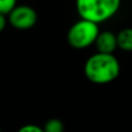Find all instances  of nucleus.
<instances>
[{"instance_id": "obj_1", "label": "nucleus", "mask_w": 132, "mask_h": 132, "mask_svg": "<svg viewBox=\"0 0 132 132\" xmlns=\"http://www.w3.org/2000/svg\"><path fill=\"white\" fill-rule=\"evenodd\" d=\"M121 72L119 62L114 55L100 53L90 56L84 66V73L90 82L107 85L117 79Z\"/></svg>"}, {"instance_id": "obj_2", "label": "nucleus", "mask_w": 132, "mask_h": 132, "mask_svg": "<svg viewBox=\"0 0 132 132\" xmlns=\"http://www.w3.org/2000/svg\"><path fill=\"white\" fill-rule=\"evenodd\" d=\"M75 7L82 20L96 24L111 19L121 7V0H77Z\"/></svg>"}, {"instance_id": "obj_3", "label": "nucleus", "mask_w": 132, "mask_h": 132, "mask_svg": "<svg viewBox=\"0 0 132 132\" xmlns=\"http://www.w3.org/2000/svg\"><path fill=\"white\" fill-rule=\"evenodd\" d=\"M100 34L98 24L87 20H79L67 31V42L70 46L82 50L95 43Z\"/></svg>"}, {"instance_id": "obj_4", "label": "nucleus", "mask_w": 132, "mask_h": 132, "mask_svg": "<svg viewBox=\"0 0 132 132\" xmlns=\"http://www.w3.org/2000/svg\"><path fill=\"white\" fill-rule=\"evenodd\" d=\"M8 23L18 30L31 29L37 23V12L28 5H16L13 11L8 14Z\"/></svg>"}, {"instance_id": "obj_5", "label": "nucleus", "mask_w": 132, "mask_h": 132, "mask_svg": "<svg viewBox=\"0 0 132 132\" xmlns=\"http://www.w3.org/2000/svg\"><path fill=\"white\" fill-rule=\"evenodd\" d=\"M95 46L97 49V52L100 53H109L112 55L118 46H117V36L112 31L105 30L100 31L97 38L95 41Z\"/></svg>"}, {"instance_id": "obj_6", "label": "nucleus", "mask_w": 132, "mask_h": 132, "mask_svg": "<svg viewBox=\"0 0 132 132\" xmlns=\"http://www.w3.org/2000/svg\"><path fill=\"white\" fill-rule=\"evenodd\" d=\"M117 36V46L121 50L132 51V28H124L122 29Z\"/></svg>"}, {"instance_id": "obj_7", "label": "nucleus", "mask_w": 132, "mask_h": 132, "mask_svg": "<svg viewBox=\"0 0 132 132\" xmlns=\"http://www.w3.org/2000/svg\"><path fill=\"white\" fill-rule=\"evenodd\" d=\"M44 132H64V124L58 118H51L46 121L43 126Z\"/></svg>"}, {"instance_id": "obj_8", "label": "nucleus", "mask_w": 132, "mask_h": 132, "mask_svg": "<svg viewBox=\"0 0 132 132\" xmlns=\"http://www.w3.org/2000/svg\"><path fill=\"white\" fill-rule=\"evenodd\" d=\"M16 5L18 0H0V13L7 16Z\"/></svg>"}, {"instance_id": "obj_9", "label": "nucleus", "mask_w": 132, "mask_h": 132, "mask_svg": "<svg viewBox=\"0 0 132 132\" xmlns=\"http://www.w3.org/2000/svg\"><path fill=\"white\" fill-rule=\"evenodd\" d=\"M18 132H44L43 128L38 125H35V124H26L22 128H20V130Z\"/></svg>"}, {"instance_id": "obj_10", "label": "nucleus", "mask_w": 132, "mask_h": 132, "mask_svg": "<svg viewBox=\"0 0 132 132\" xmlns=\"http://www.w3.org/2000/svg\"><path fill=\"white\" fill-rule=\"evenodd\" d=\"M7 22H8V20H7V16L0 13V32H1L2 30L6 28Z\"/></svg>"}, {"instance_id": "obj_11", "label": "nucleus", "mask_w": 132, "mask_h": 132, "mask_svg": "<svg viewBox=\"0 0 132 132\" xmlns=\"http://www.w3.org/2000/svg\"><path fill=\"white\" fill-rule=\"evenodd\" d=\"M0 132H1V129H0Z\"/></svg>"}]
</instances>
